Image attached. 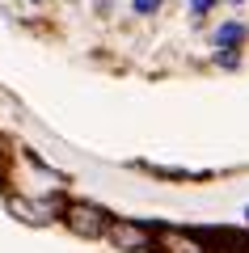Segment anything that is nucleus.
I'll use <instances>...</instances> for the list:
<instances>
[{
    "instance_id": "obj_1",
    "label": "nucleus",
    "mask_w": 249,
    "mask_h": 253,
    "mask_svg": "<svg viewBox=\"0 0 249 253\" xmlns=\"http://www.w3.org/2000/svg\"><path fill=\"white\" fill-rule=\"evenodd\" d=\"M63 224L76 236H106L110 215L101 207H93V203H68V207H63Z\"/></svg>"
},
{
    "instance_id": "obj_2",
    "label": "nucleus",
    "mask_w": 249,
    "mask_h": 253,
    "mask_svg": "<svg viewBox=\"0 0 249 253\" xmlns=\"http://www.w3.org/2000/svg\"><path fill=\"white\" fill-rule=\"evenodd\" d=\"M106 241L114 245L118 253H144V249H152V241H156V236H152L144 224H135V219H110Z\"/></svg>"
},
{
    "instance_id": "obj_3",
    "label": "nucleus",
    "mask_w": 249,
    "mask_h": 253,
    "mask_svg": "<svg viewBox=\"0 0 249 253\" xmlns=\"http://www.w3.org/2000/svg\"><path fill=\"white\" fill-rule=\"evenodd\" d=\"M9 215L13 219H21V224H34V228H43V224H51L55 219V207L51 203H43V199H26V194H9Z\"/></svg>"
},
{
    "instance_id": "obj_4",
    "label": "nucleus",
    "mask_w": 249,
    "mask_h": 253,
    "mask_svg": "<svg viewBox=\"0 0 249 253\" xmlns=\"http://www.w3.org/2000/svg\"><path fill=\"white\" fill-rule=\"evenodd\" d=\"M156 245L160 253H207L203 241H199L195 232H182V228H165V232H156Z\"/></svg>"
},
{
    "instance_id": "obj_5",
    "label": "nucleus",
    "mask_w": 249,
    "mask_h": 253,
    "mask_svg": "<svg viewBox=\"0 0 249 253\" xmlns=\"http://www.w3.org/2000/svg\"><path fill=\"white\" fill-rule=\"evenodd\" d=\"M241 38H245V26H241V21H224L220 34H215V42H220L224 51H232V46H241Z\"/></svg>"
},
{
    "instance_id": "obj_6",
    "label": "nucleus",
    "mask_w": 249,
    "mask_h": 253,
    "mask_svg": "<svg viewBox=\"0 0 249 253\" xmlns=\"http://www.w3.org/2000/svg\"><path fill=\"white\" fill-rule=\"evenodd\" d=\"M160 4H165V0H131V9L140 13V17H148V13H156Z\"/></svg>"
},
{
    "instance_id": "obj_7",
    "label": "nucleus",
    "mask_w": 249,
    "mask_h": 253,
    "mask_svg": "<svg viewBox=\"0 0 249 253\" xmlns=\"http://www.w3.org/2000/svg\"><path fill=\"white\" fill-rule=\"evenodd\" d=\"M215 9V0H190V13L195 17H203V13H211Z\"/></svg>"
},
{
    "instance_id": "obj_8",
    "label": "nucleus",
    "mask_w": 249,
    "mask_h": 253,
    "mask_svg": "<svg viewBox=\"0 0 249 253\" xmlns=\"http://www.w3.org/2000/svg\"><path fill=\"white\" fill-rule=\"evenodd\" d=\"M215 253H245V249H215Z\"/></svg>"
},
{
    "instance_id": "obj_9",
    "label": "nucleus",
    "mask_w": 249,
    "mask_h": 253,
    "mask_svg": "<svg viewBox=\"0 0 249 253\" xmlns=\"http://www.w3.org/2000/svg\"><path fill=\"white\" fill-rule=\"evenodd\" d=\"M245 219H249V207H245Z\"/></svg>"
},
{
    "instance_id": "obj_10",
    "label": "nucleus",
    "mask_w": 249,
    "mask_h": 253,
    "mask_svg": "<svg viewBox=\"0 0 249 253\" xmlns=\"http://www.w3.org/2000/svg\"><path fill=\"white\" fill-rule=\"evenodd\" d=\"M232 4H241V0H232Z\"/></svg>"
}]
</instances>
